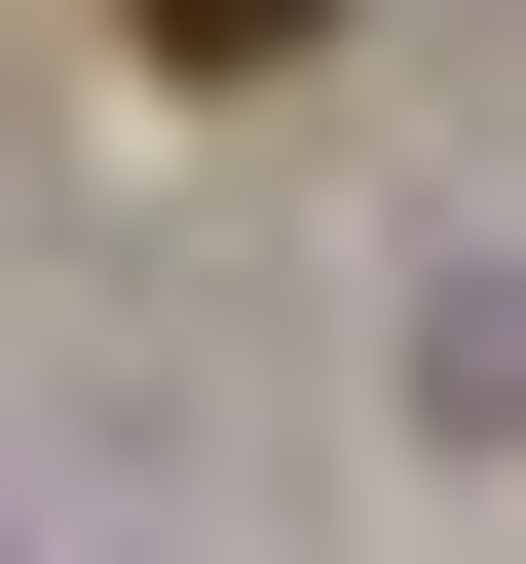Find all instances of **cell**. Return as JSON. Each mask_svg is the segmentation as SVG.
I'll list each match as a JSON object with an SVG mask.
<instances>
[{
  "mask_svg": "<svg viewBox=\"0 0 526 564\" xmlns=\"http://www.w3.org/2000/svg\"><path fill=\"white\" fill-rule=\"evenodd\" d=\"M113 39H151V76H302L339 0H113Z\"/></svg>",
  "mask_w": 526,
  "mask_h": 564,
  "instance_id": "1",
  "label": "cell"
}]
</instances>
